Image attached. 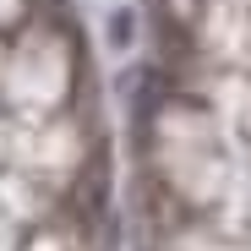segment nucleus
I'll return each instance as SVG.
<instances>
[{
    "label": "nucleus",
    "mask_w": 251,
    "mask_h": 251,
    "mask_svg": "<svg viewBox=\"0 0 251 251\" xmlns=\"http://www.w3.org/2000/svg\"><path fill=\"white\" fill-rule=\"evenodd\" d=\"M109 38H115V44H126V38H131V17H126V11L115 17V33H109Z\"/></svg>",
    "instance_id": "obj_1"
}]
</instances>
